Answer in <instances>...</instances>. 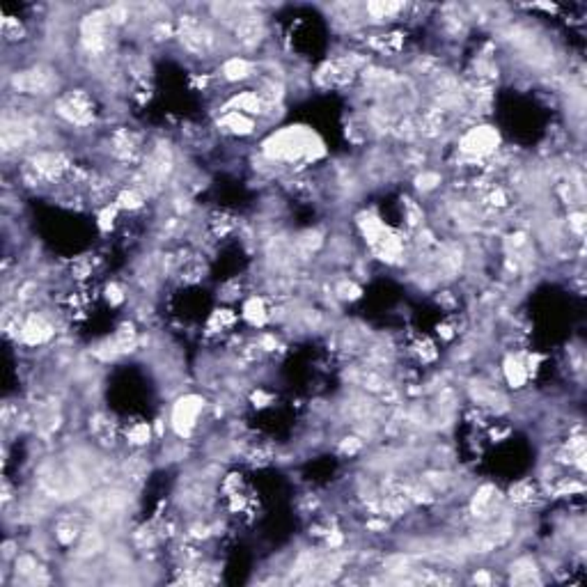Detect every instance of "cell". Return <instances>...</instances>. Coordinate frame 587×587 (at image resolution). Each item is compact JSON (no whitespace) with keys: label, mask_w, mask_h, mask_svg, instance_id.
<instances>
[{"label":"cell","mask_w":587,"mask_h":587,"mask_svg":"<svg viewBox=\"0 0 587 587\" xmlns=\"http://www.w3.org/2000/svg\"><path fill=\"white\" fill-rule=\"evenodd\" d=\"M12 87L19 94H35V97H49L60 87L58 71L49 65H35L30 69L12 74Z\"/></svg>","instance_id":"1"},{"label":"cell","mask_w":587,"mask_h":587,"mask_svg":"<svg viewBox=\"0 0 587 587\" xmlns=\"http://www.w3.org/2000/svg\"><path fill=\"white\" fill-rule=\"evenodd\" d=\"M58 118H63L67 124L74 126H87L94 120V106L90 94L85 90H71L67 97H63L56 104Z\"/></svg>","instance_id":"2"},{"label":"cell","mask_w":587,"mask_h":587,"mask_svg":"<svg viewBox=\"0 0 587 587\" xmlns=\"http://www.w3.org/2000/svg\"><path fill=\"white\" fill-rule=\"evenodd\" d=\"M204 408V399L200 395H184V397L177 399V404L173 406V429L179 439H188L193 434V429L197 427V420L202 415Z\"/></svg>","instance_id":"3"},{"label":"cell","mask_w":587,"mask_h":587,"mask_svg":"<svg viewBox=\"0 0 587 587\" xmlns=\"http://www.w3.org/2000/svg\"><path fill=\"white\" fill-rule=\"evenodd\" d=\"M498 145H500V135L491 126H473L470 131L461 138V152L468 156H489L494 154Z\"/></svg>","instance_id":"4"},{"label":"cell","mask_w":587,"mask_h":587,"mask_svg":"<svg viewBox=\"0 0 587 587\" xmlns=\"http://www.w3.org/2000/svg\"><path fill=\"white\" fill-rule=\"evenodd\" d=\"M53 333H56V326H53L51 319L42 315V312H32V315L21 324V331H19L16 340H21L23 344L39 346L44 342H49L53 337Z\"/></svg>","instance_id":"5"},{"label":"cell","mask_w":587,"mask_h":587,"mask_svg":"<svg viewBox=\"0 0 587 587\" xmlns=\"http://www.w3.org/2000/svg\"><path fill=\"white\" fill-rule=\"evenodd\" d=\"M264 37H266V25H264V19L259 14H250L248 12V14L234 25V42L245 51L257 49V46L264 42Z\"/></svg>","instance_id":"6"},{"label":"cell","mask_w":587,"mask_h":587,"mask_svg":"<svg viewBox=\"0 0 587 587\" xmlns=\"http://www.w3.org/2000/svg\"><path fill=\"white\" fill-rule=\"evenodd\" d=\"M218 126H223L225 131H230L234 135H250L257 129L255 120H252L250 115H243L239 111H228V113H225L221 118V122H218Z\"/></svg>","instance_id":"7"},{"label":"cell","mask_w":587,"mask_h":587,"mask_svg":"<svg viewBox=\"0 0 587 587\" xmlns=\"http://www.w3.org/2000/svg\"><path fill=\"white\" fill-rule=\"evenodd\" d=\"M505 379H507V384L511 388H523V384L528 381V363H523L518 356H507V360H505Z\"/></svg>","instance_id":"8"},{"label":"cell","mask_w":587,"mask_h":587,"mask_svg":"<svg viewBox=\"0 0 587 587\" xmlns=\"http://www.w3.org/2000/svg\"><path fill=\"white\" fill-rule=\"evenodd\" d=\"M250 74H252V65L248 63V60H243V58H230L228 63L223 65L221 76L228 80V83H239V80L250 78Z\"/></svg>","instance_id":"9"},{"label":"cell","mask_w":587,"mask_h":587,"mask_svg":"<svg viewBox=\"0 0 587 587\" xmlns=\"http://www.w3.org/2000/svg\"><path fill=\"white\" fill-rule=\"evenodd\" d=\"M243 319L250 326H262L266 319H269V310H266L262 298H257V296L248 298V303L243 305Z\"/></svg>","instance_id":"10"},{"label":"cell","mask_w":587,"mask_h":587,"mask_svg":"<svg viewBox=\"0 0 587 587\" xmlns=\"http://www.w3.org/2000/svg\"><path fill=\"white\" fill-rule=\"evenodd\" d=\"M115 204H118L120 209H126V211H135L140 209L142 204H145V193L138 188H124L122 193L118 195V200H115Z\"/></svg>","instance_id":"11"},{"label":"cell","mask_w":587,"mask_h":587,"mask_svg":"<svg viewBox=\"0 0 587 587\" xmlns=\"http://www.w3.org/2000/svg\"><path fill=\"white\" fill-rule=\"evenodd\" d=\"M509 498H511L514 502H518V505L532 502V498H535V484H532V482H518V484H514V487H511V491H509Z\"/></svg>","instance_id":"12"},{"label":"cell","mask_w":587,"mask_h":587,"mask_svg":"<svg viewBox=\"0 0 587 587\" xmlns=\"http://www.w3.org/2000/svg\"><path fill=\"white\" fill-rule=\"evenodd\" d=\"M129 441L133 443V445H145V443H149V436H152V429H149V425H145V422H138V425H133L131 429H129Z\"/></svg>","instance_id":"13"},{"label":"cell","mask_w":587,"mask_h":587,"mask_svg":"<svg viewBox=\"0 0 587 587\" xmlns=\"http://www.w3.org/2000/svg\"><path fill=\"white\" fill-rule=\"evenodd\" d=\"M415 181H418V188L422 190V193H429V190H434V188L441 184V175H436V173H422Z\"/></svg>","instance_id":"14"},{"label":"cell","mask_w":587,"mask_h":587,"mask_svg":"<svg viewBox=\"0 0 587 587\" xmlns=\"http://www.w3.org/2000/svg\"><path fill=\"white\" fill-rule=\"evenodd\" d=\"M335 294H337L340 298H344V301H353V298L360 296V289H358V287L353 285V283H349V280H344V283L337 285Z\"/></svg>","instance_id":"15"},{"label":"cell","mask_w":587,"mask_h":587,"mask_svg":"<svg viewBox=\"0 0 587 587\" xmlns=\"http://www.w3.org/2000/svg\"><path fill=\"white\" fill-rule=\"evenodd\" d=\"M106 298H108V303L111 305H120L122 301H124V291H122V287L120 285H108L106 287Z\"/></svg>","instance_id":"16"},{"label":"cell","mask_w":587,"mask_h":587,"mask_svg":"<svg viewBox=\"0 0 587 587\" xmlns=\"http://www.w3.org/2000/svg\"><path fill=\"white\" fill-rule=\"evenodd\" d=\"M340 447H342L344 454H356L360 450V439H344Z\"/></svg>","instance_id":"17"},{"label":"cell","mask_w":587,"mask_h":587,"mask_svg":"<svg viewBox=\"0 0 587 587\" xmlns=\"http://www.w3.org/2000/svg\"><path fill=\"white\" fill-rule=\"evenodd\" d=\"M583 214H573L571 216V228L578 232V234H583Z\"/></svg>","instance_id":"18"}]
</instances>
